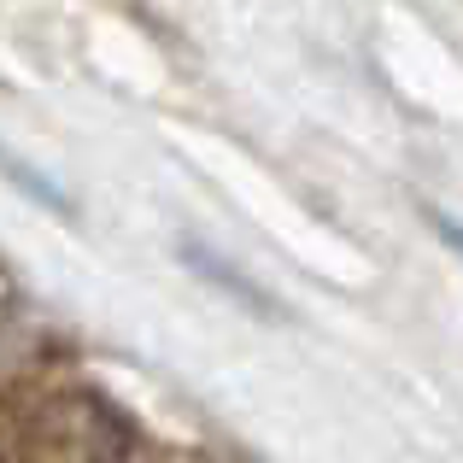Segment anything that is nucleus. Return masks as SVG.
Wrapping results in <instances>:
<instances>
[{"mask_svg":"<svg viewBox=\"0 0 463 463\" xmlns=\"http://www.w3.org/2000/svg\"><path fill=\"white\" fill-rule=\"evenodd\" d=\"M12 463H124V434L89 399H53L18 429Z\"/></svg>","mask_w":463,"mask_h":463,"instance_id":"f257e3e1","label":"nucleus"},{"mask_svg":"<svg viewBox=\"0 0 463 463\" xmlns=\"http://www.w3.org/2000/svg\"><path fill=\"white\" fill-rule=\"evenodd\" d=\"M0 170H6V176L18 182V188H30V194H35V200H42V205H59V188H53V182H47V176H35L30 165H18V158H12V153H0Z\"/></svg>","mask_w":463,"mask_h":463,"instance_id":"f03ea898","label":"nucleus"},{"mask_svg":"<svg viewBox=\"0 0 463 463\" xmlns=\"http://www.w3.org/2000/svg\"><path fill=\"white\" fill-rule=\"evenodd\" d=\"M440 235H446V241H452V252H463V229L452 223V217H440Z\"/></svg>","mask_w":463,"mask_h":463,"instance_id":"7ed1b4c3","label":"nucleus"}]
</instances>
